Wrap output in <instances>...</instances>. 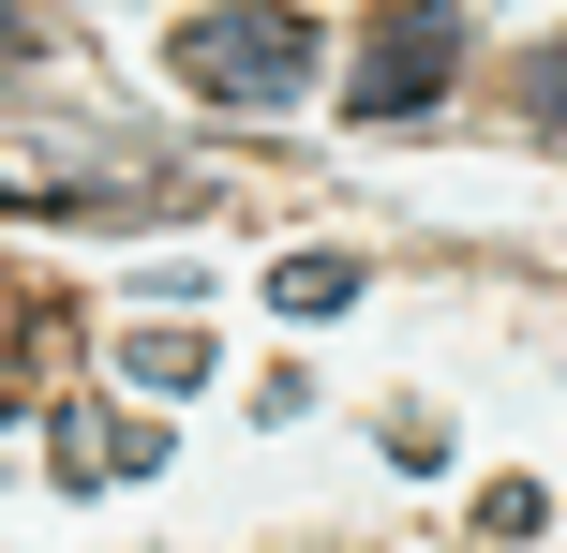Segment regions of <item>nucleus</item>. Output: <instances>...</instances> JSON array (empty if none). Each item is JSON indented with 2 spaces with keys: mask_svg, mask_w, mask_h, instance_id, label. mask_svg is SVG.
Instances as JSON below:
<instances>
[{
  "mask_svg": "<svg viewBox=\"0 0 567 553\" xmlns=\"http://www.w3.org/2000/svg\"><path fill=\"white\" fill-rule=\"evenodd\" d=\"M478 539H538V479H493V494H478Z\"/></svg>",
  "mask_w": 567,
  "mask_h": 553,
  "instance_id": "39448f33",
  "label": "nucleus"
},
{
  "mask_svg": "<svg viewBox=\"0 0 567 553\" xmlns=\"http://www.w3.org/2000/svg\"><path fill=\"white\" fill-rule=\"evenodd\" d=\"M269 299H284V315H343V299H359V255H284Z\"/></svg>",
  "mask_w": 567,
  "mask_h": 553,
  "instance_id": "7ed1b4c3",
  "label": "nucleus"
},
{
  "mask_svg": "<svg viewBox=\"0 0 567 553\" xmlns=\"http://www.w3.org/2000/svg\"><path fill=\"white\" fill-rule=\"evenodd\" d=\"M449 60H463V16H449V0H403V16H373V30H359V60H343V105H359V120H419L433 90H449Z\"/></svg>",
  "mask_w": 567,
  "mask_h": 553,
  "instance_id": "f03ea898",
  "label": "nucleus"
},
{
  "mask_svg": "<svg viewBox=\"0 0 567 553\" xmlns=\"http://www.w3.org/2000/svg\"><path fill=\"white\" fill-rule=\"evenodd\" d=\"M0 60H16V16H0Z\"/></svg>",
  "mask_w": 567,
  "mask_h": 553,
  "instance_id": "0eeeda50",
  "label": "nucleus"
},
{
  "mask_svg": "<svg viewBox=\"0 0 567 553\" xmlns=\"http://www.w3.org/2000/svg\"><path fill=\"white\" fill-rule=\"evenodd\" d=\"M135 375H150V389H195L209 345H195V329H135Z\"/></svg>",
  "mask_w": 567,
  "mask_h": 553,
  "instance_id": "20e7f679",
  "label": "nucleus"
},
{
  "mask_svg": "<svg viewBox=\"0 0 567 553\" xmlns=\"http://www.w3.org/2000/svg\"><path fill=\"white\" fill-rule=\"evenodd\" d=\"M523 105H538L553 135H567V45H538V60H523Z\"/></svg>",
  "mask_w": 567,
  "mask_h": 553,
  "instance_id": "423d86ee",
  "label": "nucleus"
},
{
  "mask_svg": "<svg viewBox=\"0 0 567 553\" xmlns=\"http://www.w3.org/2000/svg\"><path fill=\"white\" fill-rule=\"evenodd\" d=\"M179 90L195 105H299L313 60H329V30L299 16V0H209V16H179Z\"/></svg>",
  "mask_w": 567,
  "mask_h": 553,
  "instance_id": "f257e3e1",
  "label": "nucleus"
}]
</instances>
